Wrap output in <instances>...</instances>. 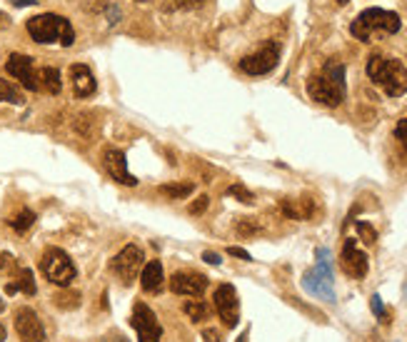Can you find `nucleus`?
I'll return each instance as SVG.
<instances>
[{
	"instance_id": "b1692460",
	"label": "nucleus",
	"mask_w": 407,
	"mask_h": 342,
	"mask_svg": "<svg viewBox=\"0 0 407 342\" xmlns=\"http://www.w3.org/2000/svg\"><path fill=\"white\" fill-rule=\"evenodd\" d=\"M0 102H13V105H23L25 95L20 93V88L10 83V80H0Z\"/></svg>"
},
{
	"instance_id": "bb28decb",
	"label": "nucleus",
	"mask_w": 407,
	"mask_h": 342,
	"mask_svg": "<svg viewBox=\"0 0 407 342\" xmlns=\"http://www.w3.org/2000/svg\"><path fill=\"white\" fill-rule=\"evenodd\" d=\"M260 222L255 220V217H240L238 222V233L243 235V238H252V235H258L260 233Z\"/></svg>"
},
{
	"instance_id": "a211bd4d",
	"label": "nucleus",
	"mask_w": 407,
	"mask_h": 342,
	"mask_svg": "<svg viewBox=\"0 0 407 342\" xmlns=\"http://www.w3.org/2000/svg\"><path fill=\"white\" fill-rule=\"evenodd\" d=\"M162 198L168 200H185L190 198L192 192H195V182L192 180H180V182H165V185L158 187Z\"/></svg>"
},
{
	"instance_id": "4468645a",
	"label": "nucleus",
	"mask_w": 407,
	"mask_h": 342,
	"mask_svg": "<svg viewBox=\"0 0 407 342\" xmlns=\"http://www.w3.org/2000/svg\"><path fill=\"white\" fill-rule=\"evenodd\" d=\"M170 288L175 295H185V297H200L208 290V277L200 272H185L180 270L170 280Z\"/></svg>"
},
{
	"instance_id": "dca6fc26",
	"label": "nucleus",
	"mask_w": 407,
	"mask_h": 342,
	"mask_svg": "<svg viewBox=\"0 0 407 342\" xmlns=\"http://www.w3.org/2000/svg\"><path fill=\"white\" fill-rule=\"evenodd\" d=\"M165 285V275H162V265L160 260H150L148 265H143V270H140V288L145 293H153L158 295Z\"/></svg>"
},
{
	"instance_id": "a878e982",
	"label": "nucleus",
	"mask_w": 407,
	"mask_h": 342,
	"mask_svg": "<svg viewBox=\"0 0 407 342\" xmlns=\"http://www.w3.org/2000/svg\"><path fill=\"white\" fill-rule=\"evenodd\" d=\"M72 127H75V132L78 135H83V138H90L93 135V127H95V123H93V115L90 113H80L75 121H72Z\"/></svg>"
},
{
	"instance_id": "2eb2a0df",
	"label": "nucleus",
	"mask_w": 407,
	"mask_h": 342,
	"mask_svg": "<svg viewBox=\"0 0 407 342\" xmlns=\"http://www.w3.org/2000/svg\"><path fill=\"white\" fill-rule=\"evenodd\" d=\"M70 83H72V93L78 98H90L98 91L95 75H93V70H90L88 65H83V63L70 65Z\"/></svg>"
},
{
	"instance_id": "412c9836",
	"label": "nucleus",
	"mask_w": 407,
	"mask_h": 342,
	"mask_svg": "<svg viewBox=\"0 0 407 342\" xmlns=\"http://www.w3.org/2000/svg\"><path fill=\"white\" fill-rule=\"evenodd\" d=\"M8 225H10V228L15 230V233L25 235L30 228H33V225H36V212L28 210V208H20V210L15 212V215H13L10 220H8Z\"/></svg>"
},
{
	"instance_id": "e433bc0d",
	"label": "nucleus",
	"mask_w": 407,
	"mask_h": 342,
	"mask_svg": "<svg viewBox=\"0 0 407 342\" xmlns=\"http://www.w3.org/2000/svg\"><path fill=\"white\" fill-rule=\"evenodd\" d=\"M203 260H205V263H210V265H220V263H222L220 255H217V252H205Z\"/></svg>"
},
{
	"instance_id": "7ed1b4c3",
	"label": "nucleus",
	"mask_w": 407,
	"mask_h": 342,
	"mask_svg": "<svg viewBox=\"0 0 407 342\" xmlns=\"http://www.w3.org/2000/svg\"><path fill=\"white\" fill-rule=\"evenodd\" d=\"M30 38L40 45H48V42H60V45H72L75 42V31L68 18L63 15H55V13H40L36 18H30L25 23Z\"/></svg>"
},
{
	"instance_id": "c756f323",
	"label": "nucleus",
	"mask_w": 407,
	"mask_h": 342,
	"mask_svg": "<svg viewBox=\"0 0 407 342\" xmlns=\"http://www.w3.org/2000/svg\"><path fill=\"white\" fill-rule=\"evenodd\" d=\"M18 272V263L10 252H0V275H15Z\"/></svg>"
},
{
	"instance_id": "20e7f679",
	"label": "nucleus",
	"mask_w": 407,
	"mask_h": 342,
	"mask_svg": "<svg viewBox=\"0 0 407 342\" xmlns=\"http://www.w3.org/2000/svg\"><path fill=\"white\" fill-rule=\"evenodd\" d=\"M400 25H402V20L397 13L383 10V8H367V10H362L358 18L353 20L350 33H353L358 40L370 42L372 33L383 31V33H390V36H392V33L400 31Z\"/></svg>"
},
{
	"instance_id": "f3484780",
	"label": "nucleus",
	"mask_w": 407,
	"mask_h": 342,
	"mask_svg": "<svg viewBox=\"0 0 407 342\" xmlns=\"http://www.w3.org/2000/svg\"><path fill=\"white\" fill-rule=\"evenodd\" d=\"M282 215L290 220H310L315 215V200L310 198H285L282 200Z\"/></svg>"
},
{
	"instance_id": "4c0bfd02",
	"label": "nucleus",
	"mask_w": 407,
	"mask_h": 342,
	"mask_svg": "<svg viewBox=\"0 0 407 342\" xmlns=\"http://www.w3.org/2000/svg\"><path fill=\"white\" fill-rule=\"evenodd\" d=\"M10 3H13L15 8H25V6H36L38 0H10Z\"/></svg>"
},
{
	"instance_id": "cd10ccee",
	"label": "nucleus",
	"mask_w": 407,
	"mask_h": 342,
	"mask_svg": "<svg viewBox=\"0 0 407 342\" xmlns=\"http://www.w3.org/2000/svg\"><path fill=\"white\" fill-rule=\"evenodd\" d=\"M228 195H233V198H238L240 203H245V205H252L255 203V195H252L250 190H247L245 185H240V182H235V185L228 187Z\"/></svg>"
},
{
	"instance_id": "0eeeda50",
	"label": "nucleus",
	"mask_w": 407,
	"mask_h": 342,
	"mask_svg": "<svg viewBox=\"0 0 407 342\" xmlns=\"http://www.w3.org/2000/svg\"><path fill=\"white\" fill-rule=\"evenodd\" d=\"M130 325L140 342H160L162 327H160V322H158V315L150 310L145 302H135L132 315H130Z\"/></svg>"
},
{
	"instance_id": "473e14b6",
	"label": "nucleus",
	"mask_w": 407,
	"mask_h": 342,
	"mask_svg": "<svg viewBox=\"0 0 407 342\" xmlns=\"http://www.w3.org/2000/svg\"><path fill=\"white\" fill-rule=\"evenodd\" d=\"M203 342H222L220 330H215V327H205V330H203Z\"/></svg>"
},
{
	"instance_id": "4be33fe9",
	"label": "nucleus",
	"mask_w": 407,
	"mask_h": 342,
	"mask_svg": "<svg viewBox=\"0 0 407 342\" xmlns=\"http://www.w3.org/2000/svg\"><path fill=\"white\" fill-rule=\"evenodd\" d=\"M55 305L60 307V310H78L80 307V300H83V295L78 293V290H60L58 295L53 297Z\"/></svg>"
},
{
	"instance_id": "72a5a7b5",
	"label": "nucleus",
	"mask_w": 407,
	"mask_h": 342,
	"mask_svg": "<svg viewBox=\"0 0 407 342\" xmlns=\"http://www.w3.org/2000/svg\"><path fill=\"white\" fill-rule=\"evenodd\" d=\"M372 312H375V315H378V318L383 320V322H387V315H385V310H383V302H380V295H375V297H372Z\"/></svg>"
},
{
	"instance_id": "423d86ee",
	"label": "nucleus",
	"mask_w": 407,
	"mask_h": 342,
	"mask_svg": "<svg viewBox=\"0 0 407 342\" xmlns=\"http://www.w3.org/2000/svg\"><path fill=\"white\" fill-rule=\"evenodd\" d=\"M143 265H145L143 247L135 245V242H130V245H125L113 260H110V270L115 272V277H118L123 285H130V282L140 275Z\"/></svg>"
},
{
	"instance_id": "2f4dec72",
	"label": "nucleus",
	"mask_w": 407,
	"mask_h": 342,
	"mask_svg": "<svg viewBox=\"0 0 407 342\" xmlns=\"http://www.w3.org/2000/svg\"><path fill=\"white\" fill-rule=\"evenodd\" d=\"M395 138L407 148V118H402V121L395 125Z\"/></svg>"
},
{
	"instance_id": "58836bf2",
	"label": "nucleus",
	"mask_w": 407,
	"mask_h": 342,
	"mask_svg": "<svg viewBox=\"0 0 407 342\" xmlns=\"http://www.w3.org/2000/svg\"><path fill=\"white\" fill-rule=\"evenodd\" d=\"M8 25H10V18H8V15L3 10H0V31H6Z\"/></svg>"
},
{
	"instance_id": "1a4fd4ad",
	"label": "nucleus",
	"mask_w": 407,
	"mask_h": 342,
	"mask_svg": "<svg viewBox=\"0 0 407 342\" xmlns=\"http://www.w3.org/2000/svg\"><path fill=\"white\" fill-rule=\"evenodd\" d=\"M213 305L225 327H235L240 322V300L233 285H220L213 295Z\"/></svg>"
},
{
	"instance_id": "f03ea898",
	"label": "nucleus",
	"mask_w": 407,
	"mask_h": 342,
	"mask_svg": "<svg viewBox=\"0 0 407 342\" xmlns=\"http://www.w3.org/2000/svg\"><path fill=\"white\" fill-rule=\"evenodd\" d=\"M367 78L383 88L385 95L400 98L407 93V68L397 58H385L383 53H372L367 58Z\"/></svg>"
},
{
	"instance_id": "7c9ffc66",
	"label": "nucleus",
	"mask_w": 407,
	"mask_h": 342,
	"mask_svg": "<svg viewBox=\"0 0 407 342\" xmlns=\"http://www.w3.org/2000/svg\"><path fill=\"white\" fill-rule=\"evenodd\" d=\"M208 205H210L208 195H200V198L195 200V203H192L190 208H187V210H190V215H203V212L208 210Z\"/></svg>"
},
{
	"instance_id": "79ce46f5",
	"label": "nucleus",
	"mask_w": 407,
	"mask_h": 342,
	"mask_svg": "<svg viewBox=\"0 0 407 342\" xmlns=\"http://www.w3.org/2000/svg\"><path fill=\"white\" fill-rule=\"evenodd\" d=\"M345 3H348V0H337V6H345Z\"/></svg>"
},
{
	"instance_id": "ddd939ff",
	"label": "nucleus",
	"mask_w": 407,
	"mask_h": 342,
	"mask_svg": "<svg viewBox=\"0 0 407 342\" xmlns=\"http://www.w3.org/2000/svg\"><path fill=\"white\" fill-rule=\"evenodd\" d=\"M340 265L345 275L355 277V280H362L370 270V263H367V255L358 247L355 240H345V247H342L340 255Z\"/></svg>"
},
{
	"instance_id": "393cba45",
	"label": "nucleus",
	"mask_w": 407,
	"mask_h": 342,
	"mask_svg": "<svg viewBox=\"0 0 407 342\" xmlns=\"http://www.w3.org/2000/svg\"><path fill=\"white\" fill-rule=\"evenodd\" d=\"M205 6V0H168L162 10L165 13H178V10H198Z\"/></svg>"
},
{
	"instance_id": "f8f14e48",
	"label": "nucleus",
	"mask_w": 407,
	"mask_h": 342,
	"mask_svg": "<svg viewBox=\"0 0 407 342\" xmlns=\"http://www.w3.org/2000/svg\"><path fill=\"white\" fill-rule=\"evenodd\" d=\"M102 165H105L110 178H113L115 182H120V185H128V187L138 185V178L130 175V170H128L125 153H120L118 148H105V153H102Z\"/></svg>"
},
{
	"instance_id": "a19ab883",
	"label": "nucleus",
	"mask_w": 407,
	"mask_h": 342,
	"mask_svg": "<svg viewBox=\"0 0 407 342\" xmlns=\"http://www.w3.org/2000/svg\"><path fill=\"white\" fill-rule=\"evenodd\" d=\"M3 310H6V302H3V300H0V312H3Z\"/></svg>"
},
{
	"instance_id": "6ab92c4d",
	"label": "nucleus",
	"mask_w": 407,
	"mask_h": 342,
	"mask_svg": "<svg viewBox=\"0 0 407 342\" xmlns=\"http://www.w3.org/2000/svg\"><path fill=\"white\" fill-rule=\"evenodd\" d=\"M38 83H40V91L50 93V95H58L60 88H63V80H60L58 68H40L38 70Z\"/></svg>"
},
{
	"instance_id": "9d476101",
	"label": "nucleus",
	"mask_w": 407,
	"mask_h": 342,
	"mask_svg": "<svg viewBox=\"0 0 407 342\" xmlns=\"http://www.w3.org/2000/svg\"><path fill=\"white\" fill-rule=\"evenodd\" d=\"M6 70L10 72L13 78L20 80L25 91H40V83H38V70L33 68V58L23 53H13L6 61Z\"/></svg>"
},
{
	"instance_id": "c85d7f7f",
	"label": "nucleus",
	"mask_w": 407,
	"mask_h": 342,
	"mask_svg": "<svg viewBox=\"0 0 407 342\" xmlns=\"http://www.w3.org/2000/svg\"><path fill=\"white\" fill-rule=\"evenodd\" d=\"M358 235L360 240L367 242V245H375V240H378V230L372 228L370 222H358Z\"/></svg>"
},
{
	"instance_id": "9b49d317",
	"label": "nucleus",
	"mask_w": 407,
	"mask_h": 342,
	"mask_svg": "<svg viewBox=\"0 0 407 342\" xmlns=\"http://www.w3.org/2000/svg\"><path fill=\"white\" fill-rule=\"evenodd\" d=\"M15 332L23 342H43L45 340V327H43V320L38 318L36 310L30 307H20L15 312Z\"/></svg>"
},
{
	"instance_id": "f257e3e1",
	"label": "nucleus",
	"mask_w": 407,
	"mask_h": 342,
	"mask_svg": "<svg viewBox=\"0 0 407 342\" xmlns=\"http://www.w3.org/2000/svg\"><path fill=\"white\" fill-rule=\"evenodd\" d=\"M345 65L340 61L325 63L323 72L307 80V95L325 108H337L345 100Z\"/></svg>"
},
{
	"instance_id": "ea45409f",
	"label": "nucleus",
	"mask_w": 407,
	"mask_h": 342,
	"mask_svg": "<svg viewBox=\"0 0 407 342\" xmlns=\"http://www.w3.org/2000/svg\"><path fill=\"white\" fill-rule=\"evenodd\" d=\"M6 335H8V332H6V325H3V322H0V342H3V340H6Z\"/></svg>"
},
{
	"instance_id": "39448f33",
	"label": "nucleus",
	"mask_w": 407,
	"mask_h": 342,
	"mask_svg": "<svg viewBox=\"0 0 407 342\" xmlns=\"http://www.w3.org/2000/svg\"><path fill=\"white\" fill-rule=\"evenodd\" d=\"M40 267H43V272H45V277H48L53 285H58V288H70L72 280L78 277V270H75L70 255H68L66 250H60V247H45Z\"/></svg>"
},
{
	"instance_id": "aec40b11",
	"label": "nucleus",
	"mask_w": 407,
	"mask_h": 342,
	"mask_svg": "<svg viewBox=\"0 0 407 342\" xmlns=\"http://www.w3.org/2000/svg\"><path fill=\"white\" fill-rule=\"evenodd\" d=\"M183 312L187 315V320H192V322H203V320L210 318V305L205 300H185L183 302Z\"/></svg>"
},
{
	"instance_id": "f704fd0d",
	"label": "nucleus",
	"mask_w": 407,
	"mask_h": 342,
	"mask_svg": "<svg viewBox=\"0 0 407 342\" xmlns=\"http://www.w3.org/2000/svg\"><path fill=\"white\" fill-rule=\"evenodd\" d=\"M228 255H233V258H240V260H245V263H250V252H247V250H243V247H233V245H230L228 247Z\"/></svg>"
},
{
	"instance_id": "5701e85b",
	"label": "nucleus",
	"mask_w": 407,
	"mask_h": 342,
	"mask_svg": "<svg viewBox=\"0 0 407 342\" xmlns=\"http://www.w3.org/2000/svg\"><path fill=\"white\" fill-rule=\"evenodd\" d=\"M15 285H18V293H25V295H36L38 288H36V277H33V270L28 267H18L15 272Z\"/></svg>"
},
{
	"instance_id": "6e6552de",
	"label": "nucleus",
	"mask_w": 407,
	"mask_h": 342,
	"mask_svg": "<svg viewBox=\"0 0 407 342\" xmlns=\"http://www.w3.org/2000/svg\"><path fill=\"white\" fill-rule=\"evenodd\" d=\"M277 61H280V48H277V42L270 40L258 53L245 55L240 61V70L247 72V75H268L270 70H275Z\"/></svg>"
},
{
	"instance_id": "c9c22d12",
	"label": "nucleus",
	"mask_w": 407,
	"mask_h": 342,
	"mask_svg": "<svg viewBox=\"0 0 407 342\" xmlns=\"http://www.w3.org/2000/svg\"><path fill=\"white\" fill-rule=\"evenodd\" d=\"M102 342H130L125 335H120V332H108V335L102 337Z\"/></svg>"
}]
</instances>
